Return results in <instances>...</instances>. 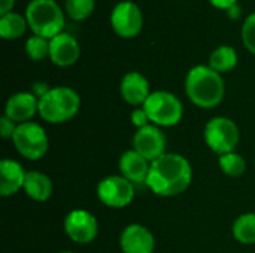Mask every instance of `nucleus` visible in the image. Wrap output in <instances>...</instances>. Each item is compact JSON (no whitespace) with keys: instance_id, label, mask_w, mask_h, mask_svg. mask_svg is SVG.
<instances>
[{"instance_id":"nucleus-1","label":"nucleus","mask_w":255,"mask_h":253,"mask_svg":"<svg viewBox=\"0 0 255 253\" xmlns=\"http://www.w3.org/2000/svg\"><path fill=\"white\" fill-rule=\"evenodd\" d=\"M193 180V169L188 160L179 154H164L151 163L146 186L160 197H175L188 189Z\"/></svg>"},{"instance_id":"nucleus-2","label":"nucleus","mask_w":255,"mask_h":253,"mask_svg":"<svg viewBox=\"0 0 255 253\" xmlns=\"http://www.w3.org/2000/svg\"><path fill=\"white\" fill-rule=\"evenodd\" d=\"M187 97L197 107L214 109L226 95V84L221 73L215 72L209 66H194L185 78Z\"/></svg>"},{"instance_id":"nucleus-3","label":"nucleus","mask_w":255,"mask_h":253,"mask_svg":"<svg viewBox=\"0 0 255 253\" xmlns=\"http://www.w3.org/2000/svg\"><path fill=\"white\" fill-rule=\"evenodd\" d=\"M81 98L69 86H55L39 100V115L49 124H63L70 121L79 110Z\"/></svg>"},{"instance_id":"nucleus-4","label":"nucleus","mask_w":255,"mask_h":253,"mask_svg":"<svg viewBox=\"0 0 255 253\" xmlns=\"http://www.w3.org/2000/svg\"><path fill=\"white\" fill-rule=\"evenodd\" d=\"M25 19L34 34L49 40L64 28V13L55 0H31L25 7Z\"/></svg>"},{"instance_id":"nucleus-5","label":"nucleus","mask_w":255,"mask_h":253,"mask_svg":"<svg viewBox=\"0 0 255 253\" xmlns=\"http://www.w3.org/2000/svg\"><path fill=\"white\" fill-rule=\"evenodd\" d=\"M149 121L157 127H173L181 122L184 107L181 100L169 91H154L142 106Z\"/></svg>"},{"instance_id":"nucleus-6","label":"nucleus","mask_w":255,"mask_h":253,"mask_svg":"<svg viewBox=\"0 0 255 253\" xmlns=\"http://www.w3.org/2000/svg\"><path fill=\"white\" fill-rule=\"evenodd\" d=\"M205 142L217 155L235 152L241 140V131L235 121L226 116L212 118L205 127Z\"/></svg>"},{"instance_id":"nucleus-7","label":"nucleus","mask_w":255,"mask_h":253,"mask_svg":"<svg viewBox=\"0 0 255 253\" xmlns=\"http://www.w3.org/2000/svg\"><path fill=\"white\" fill-rule=\"evenodd\" d=\"M15 149L24 158L30 161H37L43 158L48 152L49 142L45 130L36 122H24L18 124L16 131L12 137Z\"/></svg>"},{"instance_id":"nucleus-8","label":"nucleus","mask_w":255,"mask_h":253,"mask_svg":"<svg viewBox=\"0 0 255 253\" xmlns=\"http://www.w3.org/2000/svg\"><path fill=\"white\" fill-rule=\"evenodd\" d=\"M97 197L108 207L123 209L131 204L134 198V185L123 176L112 174L99 182Z\"/></svg>"},{"instance_id":"nucleus-9","label":"nucleus","mask_w":255,"mask_h":253,"mask_svg":"<svg viewBox=\"0 0 255 253\" xmlns=\"http://www.w3.org/2000/svg\"><path fill=\"white\" fill-rule=\"evenodd\" d=\"M111 25L120 37H136L143 27V13L134 1H120L112 9Z\"/></svg>"},{"instance_id":"nucleus-10","label":"nucleus","mask_w":255,"mask_h":253,"mask_svg":"<svg viewBox=\"0 0 255 253\" xmlns=\"http://www.w3.org/2000/svg\"><path fill=\"white\" fill-rule=\"evenodd\" d=\"M64 231L67 237L78 245H88L99 234L97 219L87 210H72L64 219Z\"/></svg>"},{"instance_id":"nucleus-11","label":"nucleus","mask_w":255,"mask_h":253,"mask_svg":"<svg viewBox=\"0 0 255 253\" xmlns=\"http://www.w3.org/2000/svg\"><path fill=\"white\" fill-rule=\"evenodd\" d=\"M133 149L152 163L166 154V136L157 125L149 124L134 133Z\"/></svg>"},{"instance_id":"nucleus-12","label":"nucleus","mask_w":255,"mask_h":253,"mask_svg":"<svg viewBox=\"0 0 255 253\" xmlns=\"http://www.w3.org/2000/svg\"><path fill=\"white\" fill-rule=\"evenodd\" d=\"M120 246L124 253H154L155 240L146 227L140 224H131L121 233Z\"/></svg>"},{"instance_id":"nucleus-13","label":"nucleus","mask_w":255,"mask_h":253,"mask_svg":"<svg viewBox=\"0 0 255 253\" xmlns=\"http://www.w3.org/2000/svg\"><path fill=\"white\" fill-rule=\"evenodd\" d=\"M81 48L78 40L69 33H60L49 40V58L58 67H69L79 58Z\"/></svg>"},{"instance_id":"nucleus-14","label":"nucleus","mask_w":255,"mask_h":253,"mask_svg":"<svg viewBox=\"0 0 255 253\" xmlns=\"http://www.w3.org/2000/svg\"><path fill=\"white\" fill-rule=\"evenodd\" d=\"M39 112V98L31 92H16L10 95L4 106V116L15 124L28 122Z\"/></svg>"},{"instance_id":"nucleus-15","label":"nucleus","mask_w":255,"mask_h":253,"mask_svg":"<svg viewBox=\"0 0 255 253\" xmlns=\"http://www.w3.org/2000/svg\"><path fill=\"white\" fill-rule=\"evenodd\" d=\"M120 91L123 98L131 106H143L151 95L148 79L139 72H128L121 79Z\"/></svg>"},{"instance_id":"nucleus-16","label":"nucleus","mask_w":255,"mask_h":253,"mask_svg":"<svg viewBox=\"0 0 255 253\" xmlns=\"http://www.w3.org/2000/svg\"><path fill=\"white\" fill-rule=\"evenodd\" d=\"M151 163L145 160L134 149L126 151L120 158V171L121 176L134 183H146Z\"/></svg>"},{"instance_id":"nucleus-17","label":"nucleus","mask_w":255,"mask_h":253,"mask_svg":"<svg viewBox=\"0 0 255 253\" xmlns=\"http://www.w3.org/2000/svg\"><path fill=\"white\" fill-rule=\"evenodd\" d=\"M27 171H24L22 166L13 160H1L0 161V194L1 197H9L16 194L21 188H24Z\"/></svg>"},{"instance_id":"nucleus-18","label":"nucleus","mask_w":255,"mask_h":253,"mask_svg":"<svg viewBox=\"0 0 255 253\" xmlns=\"http://www.w3.org/2000/svg\"><path fill=\"white\" fill-rule=\"evenodd\" d=\"M24 191L31 200L43 203L52 195V182L40 171H27Z\"/></svg>"},{"instance_id":"nucleus-19","label":"nucleus","mask_w":255,"mask_h":253,"mask_svg":"<svg viewBox=\"0 0 255 253\" xmlns=\"http://www.w3.org/2000/svg\"><path fill=\"white\" fill-rule=\"evenodd\" d=\"M236 64H238L236 49L229 45H221L212 51L208 66L218 73H226V72L233 70L236 67Z\"/></svg>"},{"instance_id":"nucleus-20","label":"nucleus","mask_w":255,"mask_h":253,"mask_svg":"<svg viewBox=\"0 0 255 253\" xmlns=\"http://www.w3.org/2000/svg\"><path fill=\"white\" fill-rule=\"evenodd\" d=\"M27 19L25 16L9 12L6 15H0V36L3 39H18L27 30Z\"/></svg>"},{"instance_id":"nucleus-21","label":"nucleus","mask_w":255,"mask_h":253,"mask_svg":"<svg viewBox=\"0 0 255 253\" xmlns=\"http://www.w3.org/2000/svg\"><path fill=\"white\" fill-rule=\"evenodd\" d=\"M233 237L242 245L255 243V213L241 215L233 224Z\"/></svg>"},{"instance_id":"nucleus-22","label":"nucleus","mask_w":255,"mask_h":253,"mask_svg":"<svg viewBox=\"0 0 255 253\" xmlns=\"http://www.w3.org/2000/svg\"><path fill=\"white\" fill-rule=\"evenodd\" d=\"M218 164H220L221 171L224 174H227L229 177H239L247 170V163H245L244 157L236 152L221 155L218 160Z\"/></svg>"},{"instance_id":"nucleus-23","label":"nucleus","mask_w":255,"mask_h":253,"mask_svg":"<svg viewBox=\"0 0 255 253\" xmlns=\"http://www.w3.org/2000/svg\"><path fill=\"white\" fill-rule=\"evenodd\" d=\"M25 54L33 61H40L49 57V39L33 34L25 42Z\"/></svg>"},{"instance_id":"nucleus-24","label":"nucleus","mask_w":255,"mask_h":253,"mask_svg":"<svg viewBox=\"0 0 255 253\" xmlns=\"http://www.w3.org/2000/svg\"><path fill=\"white\" fill-rule=\"evenodd\" d=\"M96 6V0H66V12L73 21L87 19Z\"/></svg>"},{"instance_id":"nucleus-25","label":"nucleus","mask_w":255,"mask_h":253,"mask_svg":"<svg viewBox=\"0 0 255 253\" xmlns=\"http://www.w3.org/2000/svg\"><path fill=\"white\" fill-rule=\"evenodd\" d=\"M242 40L245 48L251 52L255 54V12L247 16V19L244 21L242 25Z\"/></svg>"},{"instance_id":"nucleus-26","label":"nucleus","mask_w":255,"mask_h":253,"mask_svg":"<svg viewBox=\"0 0 255 253\" xmlns=\"http://www.w3.org/2000/svg\"><path fill=\"white\" fill-rule=\"evenodd\" d=\"M130 119H131V124H133L137 130H139V128H143V127H146V125H149V122H151L143 107L134 109V110L131 112V115H130Z\"/></svg>"},{"instance_id":"nucleus-27","label":"nucleus","mask_w":255,"mask_h":253,"mask_svg":"<svg viewBox=\"0 0 255 253\" xmlns=\"http://www.w3.org/2000/svg\"><path fill=\"white\" fill-rule=\"evenodd\" d=\"M16 127H18V124H15L7 116H1L0 118V136L3 139H12L15 131H16Z\"/></svg>"},{"instance_id":"nucleus-28","label":"nucleus","mask_w":255,"mask_h":253,"mask_svg":"<svg viewBox=\"0 0 255 253\" xmlns=\"http://www.w3.org/2000/svg\"><path fill=\"white\" fill-rule=\"evenodd\" d=\"M49 89H51V88H49L48 84H45V82H34L33 86H31V94H34V95L40 100L45 94H48Z\"/></svg>"},{"instance_id":"nucleus-29","label":"nucleus","mask_w":255,"mask_h":253,"mask_svg":"<svg viewBox=\"0 0 255 253\" xmlns=\"http://www.w3.org/2000/svg\"><path fill=\"white\" fill-rule=\"evenodd\" d=\"M211 4L217 9H223V10H227L229 7H232L233 4L238 3V0H209Z\"/></svg>"},{"instance_id":"nucleus-30","label":"nucleus","mask_w":255,"mask_h":253,"mask_svg":"<svg viewBox=\"0 0 255 253\" xmlns=\"http://www.w3.org/2000/svg\"><path fill=\"white\" fill-rule=\"evenodd\" d=\"M13 4H15V0H0V15H6L12 12Z\"/></svg>"},{"instance_id":"nucleus-31","label":"nucleus","mask_w":255,"mask_h":253,"mask_svg":"<svg viewBox=\"0 0 255 253\" xmlns=\"http://www.w3.org/2000/svg\"><path fill=\"white\" fill-rule=\"evenodd\" d=\"M226 13H227V16H229L230 19H238V18L241 16V13H242V9H241V6L236 3V4H233L232 7H229V9L226 10Z\"/></svg>"},{"instance_id":"nucleus-32","label":"nucleus","mask_w":255,"mask_h":253,"mask_svg":"<svg viewBox=\"0 0 255 253\" xmlns=\"http://www.w3.org/2000/svg\"><path fill=\"white\" fill-rule=\"evenodd\" d=\"M61 253H73V252H69V251H64V252H61Z\"/></svg>"}]
</instances>
